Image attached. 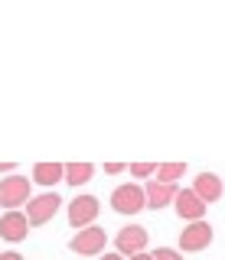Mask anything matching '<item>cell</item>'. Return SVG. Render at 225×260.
<instances>
[{"instance_id": "1", "label": "cell", "mask_w": 225, "mask_h": 260, "mask_svg": "<svg viewBox=\"0 0 225 260\" xmlns=\"http://www.w3.org/2000/svg\"><path fill=\"white\" fill-rule=\"evenodd\" d=\"M104 244H108V231H104V228H98V224H88V228H82L78 234H72L69 247H72V254L95 257V254H101V250H104Z\"/></svg>"}, {"instance_id": "2", "label": "cell", "mask_w": 225, "mask_h": 260, "mask_svg": "<svg viewBox=\"0 0 225 260\" xmlns=\"http://www.w3.org/2000/svg\"><path fill=\"white\" fill-rule=\"evenodd\" d=\"M150 234L144 224H124L121 231L115 234V254L121 257H134V254H144V247H147Z\"/></svg>"}, {"instance_id": "3", "label": "cell", "mask_w": 225, "mask_h": 260, "mask_svg": "<svg viewBox=\"0 0 225 260\" xmlns=\"http://www.w3.org/2000/svg\"><path fill=\"white\" fill-rule=\"evenodd\" d=\"M62 208V199L55 192H46V195H36V199H30L26 202V224H46V221H52L55 218V211Z\"/></svg>"}, {"instance_id": "4", "label": "cell", "mask_w": 225, "mask_h": 260, "mask_svg": "<svg viewBox=\"0 0 225 260\" xmlns=\"http://www.w3.org/2000/svg\"><path fill=\"white\" fill-rule=\"evenodd\" d=\"M30 202V179L23 176H7L4 182H0V208L7 211H17L20 205H26Z\"/></svg>"}, {"instance_id": "5", "label": "cell", "mask_w": 225, "mask_h": 260, "mask_svg": "<svg viewBox=\"0 0 225 260\" xmlns=\"http://www.w3.org/2000/svg\"><path fill=\"white\" fill-rule=\"evenodd\" d=\"M111 208L121 211V215H137L140 208H147V205H144V189L137 182L118 185V189L111 192Z\"/></svg>"}, {"instance_id": "6", "label": "cell", "mask_w": 225, "mask_h": 260, "mask_svg": "<svg viewBox=\"0 0 225 260\" xmlns=\"http://www.w3.org/2000/svg\"><path fill=\"white\" fill-rule=\"evenodd\" d=\"M212 224L209 221H189L183 228L180 234V250H186V254H199V250H206L209 244H212Z\"/></svg>"}, {"instance_id": "7", "label": "cell", "mask_w": 225, "mask_h": 260, "mask_svg": "<svg viewBox=\"0 0 225 260\" xmlns=\"http://www.w3.org/2000/svg\"><path fill=\"white\" fill-rule=\"evenodd\" d=\"M98 199L95 195H75V199L69 202V224L75 228V231H82V228L95 224V218H98Z\"/></svg>"}, {"instance_id": "8", "label": "cell", "mask_w": 225, "mask_h": 260, "mask_svg": "<svg viewBox=\"0 0 225 260\" xmlns=\"http://www.w3.org/2000/svg\"><path fill=\"white\" fill-rule=\"evenodd\" d=\"M173 208H176V215H180L186 224L189 221H206V211H209L203 202L196 199V192H192V189H180V192H176Z\"/></svg>"}, {"instance_id": "9", "label": "cell", "mask_w": 225, "mask_h": 260, "mask_svg": "<svg viewBox=\"0 0 225 260\" xmlns=\"http://www.w3.org/2000/svg\"><path fill=\"white\" fill-rule=\"evenodd\" d=\"M176 192H180V189H176L173 182H157V179H154V182L144 185V205L160 211V208H166L176 199Z\"/></svg>"}, {"instance_id": "10", "label": "cell", "mask_w": 225, "mask_h": 260, "mask_svg": "<svg viewBox=\"0 0 225 260\" xmlns=\"http://www.w3.org/2000/svg\"><path fill=\"white\" fill-rule=\"evenodd\" d=\"M26 234H30V224H26V215H23V211H7V215L0 218V238L4 241L20 244Z\"/></svg>"}, {"instance_id": "11", "label": "cell", "mask_w": 225, "mask_h": 260, "mask_svg": "<svg viewBox=\"0 0 225 260\" xmlns=\"http://www.w3.org/2000/svg\"><path fill=\"white\" fill-rule=\"evenodd\" d=\"M192 192H196V199L203 205H212V202L222 199V179L215 173H199L196 182H192Z\"/></svg>"}, {"instance_id": "12", "label": "cell", "mask_w": 225, "mask_h": 260, "mask_svg": "<svg viewBox=\"0 0 225 260\" xmlns=\"http://www.w3.org/2000/svg\"><path fill=\"white\" fill-rule=\"evenodd\" d=\"M62 176H66L69 185H85L95 176V166L92 162H69V166H62Z\"/></svg>"}, {"instance_id": "13", "label": "cell", "mask_w": 225, "mask_h": 260, "mask_svg": "<svg viewBox=\"0 0 225 260\" xmlns=\"http://www.w3.org/2000/svg\"><path fill=\"white\" fill-rule=\"evenodd\" d=\"M33 179L39 185L62 182V162H36V166H33Z\"/></svg>"}, {"instance_id": "14", "label": "cell", "mask_w": 225, "mask_h": 260, "mask_svg": "<svg viewBox=\"0 0 225 260\" xmlns=\"http://www.w3.org/2000/svg\"><path fill=\"white\" fill-rule=\"evenodd\" d=\"M183 173H186V162H163V166H157V182H173L176 185V179H180Z\"/></svg>"}, {"instance_id": "15", "label": "cell", "mask_w": 225, "mask_h": 260, "mask_svg": "<svg viewBox=\"0 0 225 260\" xmlns=\"http://www.w3.org/2000/svg\"><path fill=\"white\" fill-rule=\"evenodd\" d=\"M154 173H157L154 162H134V166H131V176H134V179H150Z\"/></svg>"}, {"instance_id": "16", "label": "cell", "mask_w": 225, "mask_h": 260, "mask_svg": "<svg viewBox=\"0 0 225 260\" xmlns=\"http://www.w3.org/2000/svg\"><path fill=\"white\" fill-rule=\"evenodd\" d=\"M150 257H154V260H183V254H180V250H173V247H157Z\"/></svg>"}, {"instance_id": "17", "label": "cell", "mask_w": 225, "mask_h": 260, "mask_svg": "<svg viewBox=\"0 0 225 260\" xmlns=\"http://www.w3.org/2000/svg\"><path fill=\"white\" fill-rule=\"evenodd\" d=\"M104 173H108V176H118V173H124V162H104Z\"/></svg>"}, {"instance_id": "18", "label": "cell", "mask_w": 225, "mask_h": 260, "mask_svg": "<svg viewBox=\"0 0 225 260\" xmlns=\"http://www.w3.org/2000/svg\"><path fill=\"white\" fill-rule=\"evenodd\" d=\"M0 260H26V257L17 254V250H7V254H0Z\"/></svg>"}, {"instance_id": "19", "label": "cell", "mask_w": 225, "mask_h": 260, "mask_svg": "<svg viewBox=\"0 0 225 260\" xmlns=\"http://www.w3.org/2000/svg\"><path fill=\"white\" fill-rule=\"evenodd\" d=\"M0 173H7V176H13V162H0Z\"/></svg>"}, {"instance_id": "20", "label": "cell", "mask_w": 225, "mask_h": 260, "mask_svg": "<svg viewBox=\"0 0 225 260\" xmlns=\"http://www.w3.org/2000/svg\"><path fill=\"white\" fill-rule=\"evenodd\" d=\"M101 260H124L121 254H101Z\"/></svg>"}, {"instance_id": "21", "label": "cell", "mask_w": 225, "mask_h": 260, "mask_svg": "<svg viewBox=\"0 0 225 260\" xmlns=\"http://www.w3.org/2000/svg\"><path fill=\"white\" fill-rule=\"evenodd\" d=\"M131 260H154V257H150V254H134Z\"/></svg>"}]
</instances>
